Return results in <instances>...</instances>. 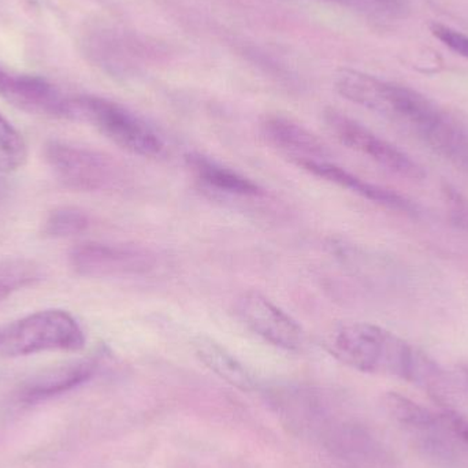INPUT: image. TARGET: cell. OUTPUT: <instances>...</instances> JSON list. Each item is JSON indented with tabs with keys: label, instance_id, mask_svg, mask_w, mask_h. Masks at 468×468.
I'll return each instance as SVG.
<instances>
[{
	"label": "cell",
	"instance_id": "obj_1",
	"mask_svg": "<svg viewBox=\"0 0 468 468\" xmlns=\"http://www.w3.org/2000/svg\"><path fill=\"white\" fill-rule=\"evenodd\" d=\"M338 362L368 374H385L414 382L422 352L384 327L367 322L341 324L326 340Z\"/></svg>",
	"mask_w": 468,
	"mask_h": 468
},
{
	"label": "cell",
	"instance_id": "obj_2",
	"mask_svg": "<svg viewBox=\"0 0 468 468\" xmlns=\"http://www.w3.org/2000/svg\"><path fill=\"white\" fill-rule=\"evenodd\" d=\"M69 118L90 123L110 142L133 155L159 158L166 150L164 139L155 129L125 107L104 98L69 99Z\"/></svg>",
	"mask_w": 468,
	"mask_h": 468
},
{
	"label": "cell",
	"instance_id": "obj_3",
	"mask_svg": "<svg viewBox=\"0 0 468 468\" xmlns=\"http://www.w3.org/2000/svg\"><path fill=\"white\" fill-rule=\"evenodd\" d=\"M79 322L62 310H44L0 326V354L27 356L48 351L76 352L84 348Z\"/></svg>",
	"mask_w": 468,
	"mask_h": 468
},
{
	"label": "cell",
	"instance_id": "obj_4",
	"mask_svg": "<svg viewBox=\"0 0 468 468\" xmlns=\"http://www.w3.org/2000/svg\"><path fill=\"white\" fill-rule=\"evenodd\" d=\"M44 156L55 177L71 191H103L120 176L117 164L110 156L90 148L49 142L44 148Z\"/></svg>",
	"mask_w": 468,
	"mask_h": 468
},
{
	"label": "cell",
	"instance_id": "obj_5",
	"mask_svg": "<svg viewBox=\"0 0 468 468\" xmlns=\"http://www.w3.org/2000/svg\"><path fill=\"white\" fill-rule=\"evenodd\" d=\"M324 123L333 136L349 150L376 162L379 166L410 180H422L425 170L409 154L373 133L352 118L335 109L324 112Z\"/></svg>",
	"mask_w": 468,
	"mask_h": 468
},
{
	"label": "cell",
	"instance_id": "obj_6",
	"mask_svg": "<svg viewBox=\"0 0 468 468\" xmlns=\"http://www.w3.org/2000/svg\"><path fill=\"white\" fill-rule=\"evenodd\" d=\"M70 263L82 277L128 278L153 271L156 258L139 245L84 242L71 250Z\"/></svg>",
	"mask_w": 468,
	"mask_h": 468
},
{
	"label": "cell",
	"instance_id": "obj_7",
	"mask_svg": "<svg viewBox=\"0 0 468 468\" xmlns=\"http://www.w3.org/2000/svg\"><path fill=\"white\" fill-rule=\"evenodd\" d=\"M239 321L256 335L285 351H297L304 344L300 324L271 300L255 291L245 292L236 303Z\"/></svg>",
	"mask_w": 468,
	"mask_h": 468
},
{
	"label": "cell",
	"instance_id": "obj_8",
	"mask_svg": "<svg viewBox=\"0 0 468 468\" xmlns=\"http://www.w3.org/2000/svg\"><path fill=\"white\" fill-rule=\"evenodd\" d=\"M0 96L30 114L69 117V99L43 77L13 74L0 65Z\"/></svg>",
	"mask_w": 468,
	"mask_h": 468
},
{
	"label": "cell",
	"instance_id": "obj_9",
	"mask_svg": "<svg viewBox=\"0 0 468 468\" xmlns=\"http://www.w3.org/2000/svg\"><path fill=\"white\" fill-rule=\"evenodd\" d=\"M267 144L299 166L304 162L330 161L327 145L304 126L282 115H267L261 123Z\"/></svg>",
	"mask_w": 468,
	"mask_h": 468
},
{
	"label": "cell",
	"instance_id": "obj_10",
	"mask_svg": "<svg viewBox=\"0 0 468 468\" xmlns=\"http://www.w3.org/2000/svg\"><path fill=\"white\" fill-rule=\"evenodd\" d=\"M297 167L315 176V177L346 189V191L352 192V194L357 195L363 199L382 206V207L400 211V213L409 214V216H417L418 214L417 206L403 195L398 194L392 189L367 183L363 178L352 175L348 170L333 164L332 161L304 162Z\"/></svg>",
	"mask_w": 468,
	"mask_h": 468
},
{
	"label": "cell",
	"instance_id": "obj_11",
	"mask_svg": "<svg viewBox=\"0 0 468 468\" xmlns=\"http://www.w3.org/2000/svg\"><path fill=\"white\" fill-rule=\"evenodd\" d=\"M96 359H81L55 366L30 377L19 388V400L27 404L41 403L63 395L87 382L95 374Z\"/></svg>",
	"mask_w": 468,
	"mask_h": 468
},
{
	"label": "cell",
	"instance_id": "obj_12",
	"mask_svg": "<svg viewBox=\"0 0 468 468\" xmlns=\"http://www.w3.org/2000/svg\"><path fill=\"white\" fill-rule=\"evenodd\" d=\"M186 166L200 183L217 192L241 197H261L263 194V189L250 178L200 154H189Z\"/></svg>",
	"mask_w": 468,
	"mask_h": 468
},
{
	"label": "cell",
	"instance_id": "obj_13",
	"mask_svg": "<svg viewBox=\"0 0 468 468\" xmlns=\"http://www.w3.org/2000/svg\"><path fill=\"white\" fill-rule=\"evenodd\" d=\"M192 346L200 362L219 378L244 392L255 389L256 384L252 374L221 344L206 335H197L192 341Z\"/></svg>",
	"mask_w": 468,
	"mask_h": 468
},
{
	"label": "cell",
	"instance_id": "obj_14",
	"mask_svg": "<svg viewBox=\"0 0 468 468\" xmlns=\"http://www.w3.org/2000/svg\"><path fill=\"white\" fill-rule=\"evenodd\" d=\"M382 406L388 415L407 431L428 433V431L442 428L439 414H434L431 410L415 403L411 399L406 398L400 393H385L382 398Z\"/></svg>",
	"mask_w": 468,
	"mask_h": 468
},
{
	"label": "cell",
	"instance_id": "obj_15",
	"mask_svg": "<svg viewBox=\"0 0 468 468\" xmlns=\"http://www.w3.org/2000/svg\"><path fill=\"white\" fill-rule=\"evenodd\" d=\"M43 277L41 267L36 261L24 258L0 261V300L27 288Z\"/></svg>",
	"mask_w": 468,
	"mask_h": 468
},
{
	"label": "cell",
	"instance_id": "obj_16",
	"mask_svg": "<svg viewBox=\"0 0 468 468\" xmlns=\"http://www.w3.org/2000/svg\"><path fill=\"white\" fill-rule=\"evenodd\" d=\"M27 158L22 134L0 114V173H13L24 166Z\"/></svg>",
	"mask_w": 468,
	"mask_h": 468
},
{
	"label": "cell",
	"instance_id": "obj_17",
	"mask_svg": "<svg viewBox=\"0 0 468 468\" xmlns=\"http://www.w3.org/2000/svg\"><path fill=\"white\" fill-rule=\"evenodd\" d=\"M90 225L87 214L79 208L60 207L52 211L44 224L43 232L52 239H66L87 230Z\"/></svg>",
	"mask_w": 468,
	"mask_h": 468
},
{
	"label": "cell",
	"instance_id": "obj_18",
	"mask_svg": "<svg viewBox=\"0 0 468 468\" xmlns=\"http://www.w3.org/2000/svg\"><path fill=\"white\" fill-rule=\"evenodd\" d=\"M445 206H447L448 218L453 227L468 232V200L458 189L451 186L442 188Z\"/></svg>",
	"mask_w": 468,
	"mask_h": 468
},
{
	"label": "cell",
	"instance_id": "obj_19",
	"mask_svg": "<svg viewBox=\"0 0 468 468\" xmlns=\"http://www.w3.org/2000/svg\"><path fill=\"white\" fill-rule=\"evenodd\" d=\"M431 33L441 40L448 48L468 59V36L441 24H431Z\"/></svg>",
	"mask_w": 468,
	"mask_h": 468
},
{
	"label": "cell",
	"instance_id": "obj_20",
	"mask_svg": "<svg viewBox=\"0 0 468 468\" xmlns=\"http://www.w3.org/2000/svg\"><path fill=\"white\" fill-rule=\"evenodd\" d=\"M442 428L468 445V418L459 414L456 410H442L439 414Z\"/></svg>",
	"mask_w": 468,
	"mask_h": 468
},
{
	"label": "cell",
	"instance_id": "obj_21",
	"mask_svg": "<svg viewBox=\"0 0 468 468\" xmlns=\"http://www.w3.org/2000/svg\"><path fill=\"white\" fill-rule=\"evenodd\" d=\"M371 2L378 3V5H387L390 8H401L404 5V0H371Z\"/></svg>",
	"mask_w": 468,
	"mask_h": 468
},
{
	"label": "cell",
	"instance_id": "obj_22",
	"mask_svg": "<svg viewBox=\"0 0 468 468\" xmlns=\"http://www.w3.org/2000/svg\"><path fill=\"white\" fill-rule=\"evenodd\" d=\"M7 194H8L7 183H5V178H3L2 175H0V202H2V200H5V197H7Z\"/></svg>",
	"mask_w": 468,
	"mask_h": 468
},
{
	"label": "cell",
	"instance_id": "obj_23",
	"mask_svg": "<svg viewBox=\"0 0 468 468\" xmlns=\"http://www.w3.org/2000/svg\"><path fill=\"white\" fill-rule=\"evenodd\" d=\"M462 371H463L464 378H466V381L468 382V367L462 368Z\"/></svg>",
	"mask_w": 468,
	"mask_h": 468
}]
</instances>
